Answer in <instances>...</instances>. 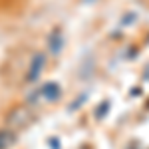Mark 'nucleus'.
I'll use <instances>...</instances> for the list:
<instances>
[{
	"instance_id": "1",
	"label": "nucleus",
	"mask_w": 149,
	"mask_h": 149,
	"mask_svg": "<svg viewBox=\"0 0 149 149\" xmlns=\"http://www.w3.org/2000/svg\"><path fill=\"white\" fill-rule=\"evenodd\" d=\"M32 117H34V113H32V109L28 105H16L12 111H8L6 123H8V127H12L16 131V129H22V127L28 125L32 121Z\"/></svg>"
},
{
	"instance_id": "2",
	"label": "nucleus",
	"mask_w": 149,
	"mask_h": 149,
	"mask_svg": "<svg viewBox=\"0 0 149 149\" xmlns=\"http://www.w3.org/2000/svg\"><path fill=\"white\" fill-rule=\"evenodd\" d=\"M44 64H46V56L44 54H36L32 60H30V66H28V74H26V80L28 81H34L40 72L44 70Z\"/></svg>"
},
{
	"instance_id": "3",
	"label": "nucleus",
	"mask_w": 149,
	"mask_h": 149,
	"mask_svg": "<svg viewBox=\"0 0 149 149\" xmlns=\"http://www.w3.org/2000/svg\"><path fill=\"white\" fill-rule=\"evenodd\" d=\"M16 143V131L12 127H2L0 129V149H10Z\"/></svg>"
},
{
	"instance_id": "4",
	"label": "nucleus",
	"mask_w": 149,
	"mask_h": 149,
	"mask_svg": "<svg viewBox=\"0 0 149 149\" xmlns=\"http://www.w3.org/2000/svg\"><path fill=\"white\" fill-rule=\"evenodd\" d=\"M42 95L46 97V100H56L58 95H60V88H58L56 84H46L44 88H42Z\"/></svg>"
}]
</instances>
